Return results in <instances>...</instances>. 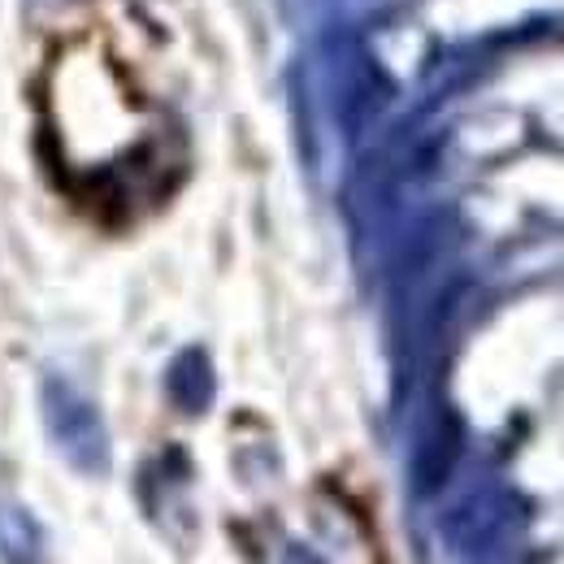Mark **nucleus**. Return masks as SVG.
I'll list each match as a JSON object with an SVG mask.
<instances>
[{
    "mask_svg": "<svg viewBox=\"0 0 564 564\" xmlns=\"http://www.w3.org/2000/svg\"><path fill=\"white\" fill-rule=\"evenodd\" d=\"M48 140L66 183L113 200L140 192L165 156L156 113L96 44L62 48L48 70Z\"/></svg>",
    "mask_w": 564,
    "mask_h": 564,
    "instance_id": "f257e3e1",
    "label": "nucleus"
},
{
    "mask_svg": "<svg viewBox=\"0 0 564 564\" xmlns=\"http://www.w3.org/2000/svg\"><path fill=\"white\" fill-rule=\"evenodd\" d=\"M170 395H174V404H178V409H187V413H200V409L209 404L213 378H209L205 356L187 352V356H178V360H174V369H170Z\"/></svg>",
    "mask_w": 564,
    "mask_h": 564,
    "instance_id": "20e7f679",
    "label": "nucleus"
},
{
    "mask_svg": "<svg viewBox=\"0 0 564 564\" xmlns=\"http://www.w3.org/2000/svg\"><path fill=\"white\" fill-rule=\"evenodd\" d=\"M0 564H48V534L40 517L0 495Z\"/></svg>",
    "mask_w": 564,
    "mask_h": 564,
    "instance_id": "7ed1b4c3",
    "label": "nucleus"
},
{
    "mask_svg": "<svg viewBox=\"0 0 564 564\" xmlns=\"http://www.w3.org/2000/svg\"><path fill=\"white\" fill-rule=\"evenodd\" d=\"M40 404H44V430H48L53 447L62 452V460H70L78 474H105L109 469V434H105L96 404L62 373L44 378Z\"/></svg>",
    "mask_w": 564,
    "mask_h": 564,
    "instance_id": "f03ea898",
    "label": "nucleus"
}]
</instances>
